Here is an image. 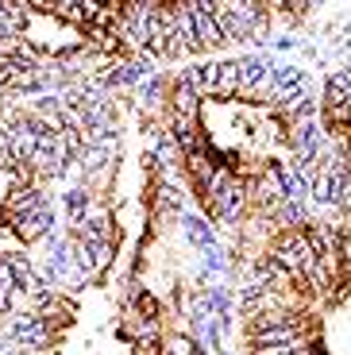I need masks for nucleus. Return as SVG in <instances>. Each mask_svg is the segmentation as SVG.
<instances>
[{
	"mask_svg": "<svg viewBox=\"0 0 351 355\" xmlns=\"http://www.w3.org/2000/svg\"><path fill=\"white\" fill-rule=\"evenodd\" d=\"M271 259L282 266V270H290L293 278H301V282H305V275L316 266V251H313V240H309V232H301V228L286 232V236H282V240L274 243Z\"/></svg>",
	"mask_w": 351,
	"mask_h": 355,
	"instance_id": "f257e3e1",
	"label": "nucleus"
},
{
	"mask_svg": "<svg viewBox=\"0 0 351 355\" xmlns=\"http://www.w3.org/2000/svg\"><path fill=\"white\" fill-rule=\"evenodd\" d=\"M189 16H194V35H197V51H212V46H224L216 19H212V4L209 0H189Z\"/></svg>",
	"mask_w": 351,
	"mask_h": 355,
	"instance_id": "f03ea898",
	"label": "nucleus"
},
{
	"mask_svg": "<svg viewBox=\"0 0 351 355\" xmlns=\"http://www.w3.org/2000/svg\"><path fill=\"white\" fill-rule=\"evenodd\" d=\"M216 73H220V62H197L189 70H182V78L194 85L197 97H212L216 93Z\"/></svg>",
	"mask_w": 351,
	"mask_h": 355,
	"instance_id": "7ed1b4c3",
	"label": "nucleus"
},
{
	"mask_svg": "<svg viewBox=\"0 0 351 355\" xmlns=\"http://www.w3.org/2000/svg\"><path fill=\"white\" fill-rule=\"evenodd\" d=\"M351 105V70H336L325 85V108Z\"/></svg>",
	"mask_w": 351,
	"mask_h": 355,
	"instance_id": "20e7f679",
	"label": "nucleus"
},
{
	"mask_svg": "<svg viewBox=\"0 0 351 355\" xmlns=\"http://www.w3.org/2000/svg\"><path fill=\"white\" fill-rule=\"evenodd\" d=\"M239 89H243V78H239V58H236V62H220L216 93H212V97H239Z\"/></svg>",
	"mask_w": 351,
	"mask_h": 355,
	"instance_id": "39448f33",
	"label": "nucleus"
},
{
	"mask_svg": "<svg viewBox=\"0 0 351 355\" xmlns=\"http://www.w3.org/2000/svg\"><path fill=\"white\" fill-rule=\"evenodd\" d=\"M197 93H194V85H189V81L185 78H178V89H174V112L182 116V120H194L197 116Z\"/></svg>",
	"mask_w": 351,
	"mask_h": 355,
	"instance_id": "423d86ee",
	"label": "nucleus"
},
{
	"mask_svg": "<svg viewBox=\"0 0 351 355\" xmlns=\"http://www.w3.org/2000/svg\"><path fill=\"white\" fill-rule=\"evenodd\" d=\"M182 224H185V236H189V240H194L197 248H205V251L212 248V232H209V224H205L201 216H185Z\"/></svg>",
	"mask_w": 351,
	"mask_h": 355,
	"instance_id": "0eeeda50",
	"label": "nucleus"
},
{
	"mask_svg": "<svg viewBox=\"0 0 351 355\" xmlns=\"http://www.w3.org/2000/svg\"><path fill=\"white\" fill-rule=\"evenodd\" d=\"M66 209H70L74 224H81L85 220V209H89V193L85 189H70V193H66Z\"/></svg>",
	"mask_w": 351,
	"mask_h": 355,
	"instance_id": "6e6552de",
	"label": "nucleus"
},
{
	"mask_svg": "<svg viewBox=\"0 0 351 355\" xmlns=\"http://www.w3.org/2000/svg\"><path fill=\"white\" fill-rule=\"evenodd\" d=\"M274 216H278L282 224H290V228H293V224H305V209H301V205H293V201H290V205H282Z\"/></svg>",
	"mask_w": 351,
	"mask_h": 355,
	"instance_id": "1a4fd4ad",
	"label": "nucleus"
},
{
	"mask_svg": "<svg viewBox=\"0 0 351 355\" xmlns=\"http://www.w3.org/2000/svg\"><path fill=\"white\" fill-rule=\"evenodd\" d=\"M185 162H189V170H194V178H197V182H201V186H209V178H212V166H209V162H205V155H189V159H185Z\"/></svg>",
	"mask_w": 351,
	"mask_h": 355,
	"instance_id": "9d476101",
	"label": "nucleus"
},
{
	"mask_svg": "<svg viewBox=\"0 0 351 355\" xmlns=\"http://www.w3.org/2000/svg\"><path fill=\"white\" fill-rule=\"evenodd\" d=\"M89 251H93V263H97V275H101L112 263V243H89Z\"/></svg>",
	"mask_w": 351,
	"mask_h": 355,
	"instance_id": "9b49d317",
	"label": "nucleus"
}]
</instances>
